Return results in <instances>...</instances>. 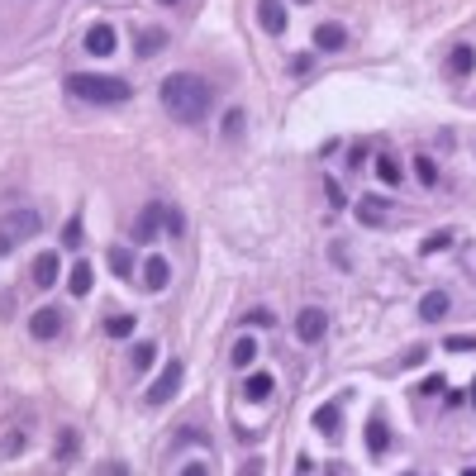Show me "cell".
Listing matches in <instances>:
<instances>
[{"mask_svg": "<svg viewBox=\"0 0 476 476\" xmlns=\"http://www.w3.org/2000/svg\"><path fill=\"white\" fill-rule=\"evenodd\" d=\"M86 53H95V58H110L114 53V29L110 24H91V29H86Z\"/></svg>", "mask_w": 476, "mask_h": 476, "instance_id": "obj_10", "label": "cell"}, {"mask_svg": "<svg viewBox=\"0 0 476 476\" xmlns=\"http://www.w3.org/2000/svg\"><path fill=\"white\" fill-rule=\"evenodd\" d=\"M443 315H448V296H443V291H428L424 301H419V319H428V324H438Z\"/></svg>", "mask_w": 476, "mask_h": 476, "instance_id": "obj_16", "label": "cell"}, {"mask_svg": "<svg viewBox=\"0 0 476 476\" xmlns=\"http://www.w3.org/2000/svg\"><path fill=\"white\" fill-rule=\"evenodd\" d=\"M67 91L77 95V100H91V105H124L129 95V81L119 77H95V72H72L67 77Z\"/></svg>", "mask_w": 476, "mask_h": 476, "instance_id": "obj_2", "label": "cell"}, {"mask_svg": "<svg viewBox=\"0 0 476 476\" xmlns=\"http://www.w3.org/2000/svg\"><path fill=\"white\" fill-rule=\"evenodd\" d=\"M129 362H134V372H148V367L158 362V348H153V343H134V352H129Z\"/></svg>", "mask_w": 476, "mask_h": 476, "instance_id": "obj_21", "label": "cell"}, {"mask_svg": "<svg viewBox=\"0 0 476 476\" xmlns=\"http://www.w3.org/2000/svg\"><path fill=\"white\" fill-rule=\"evenodd\" d=\"M367 448H372L377 458L386 453V448H391V428H386V419H381V414L372 419V424H367Z\"/></svg>", "mask_w": 476, "mask_h": 476, "instance_id": "obj_18", "label": "cell"}, {"mask_svg": "<svg viewBox=\"0 0 476 476\" xmlns=\"http://www.w3.org/2000/svg\"><path fill=\"white\" fill-rule=\"evenodd\" d=\"M162 229H167V234H181V229H186V220H181L176 210H167V215H162Z\"/></svg>", "mask_w": 476, "mask_h": 476, "instance_id": "obj_29", "label": "cell"}, {"mask_svg": "<svg viewBox=\"0 0 476 476\" xmlns=\"http://www.w3.org/2000/svg\"><path fill=\"white\" fill-rule=\"evenodd\" d=\"M162 43H167V33H162V29H143L139 53H143V58H153V53H162Z\"/></svg>", "mask_w": 476, "mask_h": 476, "instance_id": "obj_22", "label": "cell"}, {"mask_svg": "<svg viewBox=\"0 0 476 476\" xmlns=\"http://www.w3.org/2000/svg\"><path fill=\"white\" fill-rule=\"evenodd\" d=\"M229 357H234V367H248V362H253V357H257V343H253V338H238Z\"/></svg>", "mask_w": 476, "mask_h": 476, "instance_id": "obj_24", "label": "cell"}, {"mask_svg": "<svg viewBox=\"0 0 476 476\" xmlns=\"http://www.w3.org/2000/svg\"><path fill=\"white\" fill-rule=\"evenodd\" d=\"M462 476H476V467H467V472H462Z\"/></svg>", "mask_w": 476, "mask_h": 476, "instance_id": "obj_34", "label": "cell"}, {"mask_svg": "<svg viewBox=\"0 0 476 476\" xmlns=\"http://www.w3.org/2000/svg\"><path fill=\"white\" fill-rule=\"evenodd\" d=\"M181 476H210L205 462H190V467H181Z\"/></svg>", "mask_w": 476, "mask_h": 476, "instance_id": "obj_33", "label": "cell"}, {"mask_svg": "<svg viewBox=\"0 0 476 476\" xmlns=\"http://www.w3.org/2000/svg\"><path fill=\"white\" fill-rule=\"evenodd\" d=\"M238 129H243V110H229V119H224V134H229V139H234Z\"/></svg>", "mask_w": 476, "mask_h": 476, "instance_id": "obj_32", "label": "cell"}, {"mask_svg": "<svg viewBox=\"0 0 476 476\" xmlns=\"http://www.w3.org/2000/svg\"><path fill=\"white\" fill-rule=\"evenodd\" d=\"M448 72H453V77H467V72H476V48L458 43L453 53H448Z\"/></svg>", "mask_w": 476, "mask_h": 476, "instance_id": "obj_14", "label": "cell"}, {"mask_svg": "<svg viewBox=\"0 0 476 476\" xmlns=\"http://www.w3.org/2000/svg\"><path fill=\"white\" fill-rule=\"evenodd\" d=\"M162 5H172V0H162Z\"/></svg>", "mask_w": 476, "mask_h": 476, "instance_id": "obj_35", "label": "cell"}, {"mask_svg": "<svg viewBox=\"0 0 476 476\" xmlns=\"http://www.w3.org/2000/svg\"><path fill=\"white\" fill-rule=\"evenodd\" d=\"M63 243H67V248H81V220H77V215L63 224Z\"/></svg>", "mask_w": 476, "mask_h": 476, "instance_id": "obj_28", "label": "cell"}, {"mask_svg": "<svg viewBox=\"0 0 476 476\" xmlns=\"http://www.w3.org/2000/svg\"><path fill=\"white\" fill-rule=\"evenodd\" d=\"M324 329H329V315H324L319 305H310V310H301V315H296V338H301V343H319V338H324Z\"/></svg>", "mask_w": 476, "mask_h": 476, "instance_id": "obj_5", "label": "cell"}, {"mask_svg": "<svg viewBox=\"0 0 476 476\" xmlns=\"http://www.w3.org/2000/svg\"><path fill=\"white\" fill-rule=\"evenodd\" d=\"M453 238H458L453 229H438V234H428L424 243H419V253H424V257H433V253H448V248H453Z\"/></svg>", "mask_w": 476, "mask_h": 476, "instance_id": "obj_20", "label": "cell"}, {"mask_svg": "<svg viewBox=\"0 0 476 476\" xmlns=\"http://www.w3.org/2000/svg\"><path fill=\"white\" fill-rule=\"evenodd\" d=\"M167 281H172L167 257H148V262H143V286H148V291H167Z\"/></svg>", "mask_w": 476, "mask_h": 476, "instance_id": "obj_12", "label": "cell"}, {"mask_svg": "<svg viewBox=\"0 0 476 476\" xmlns=\"http://www.w3.org/2000/svg\"><path fill=\"white\" fill-rule=\"evenodd\" d=\"M158 95H162V110L172 119H181V124H200L210 114V105H215V86L205 77H195V72H172L158 86Z\"/></svg>", "mask_w": 476, "mask_h": 476, "instance_id": "obj_1", "label": "cell"}, {"mask_svg": "<svg viewBox=\"0 0 476 476\" xmlns=\"http://www.w3.org/2000/svg\"><path fill=\"white\" fill-rule=\"evenodd\" d=\"M343 43H348V29H343V24H333L329 19V24H319L315 29V48L319 53H338Z\"/></svg>", "mask_w": 476, "mask_h": 476, "instance_id": "obj_11", "label": "cell"}, {"mask_svg": "<svg viewBox=\"0 0 476 476\" xmlns=\"http://www.w3.org/2000/svg\"><path fill=\"white\" fill-rule=\"evenodd\" d=\"M162 215H167V210H162L158 200H148V205L139 210V220H134V243H153L158 229H162Z\"/></svg>", "mask_w": 476, "mask_h": 476, "instance_id": "obj_6", "label": "cell"}, {"mask_svg": "<svg viewBox=\"0 0 476 476\" xmlns=\"http://www.w3.org/2000/svg\"><path fill=\"white\" fill-rule=\"evenodd\" d=\"M58 276H63L58 253H38L33 257V286H58Z\"/></svg>", "mask_w": 476, "mask_h": 476, "instance_id": "obj_9", "label": "cell"}, {"mask_svg": "<svg viewBox=\"0 0 476 476\" xmlns=\"http://www.w3.org/2000/svg\"><path fill=\"white\" fill-rule=\"evenodd\" d=\"M181 377H186V367H181V362L172 357V362L162 367V377L153 381V386H148V405H167V400L176 396V386H181Z\"/></svg>", "mask_w": 476, "mask_h": 476, "instance_id": "obj_4", "label": "cell"}, {"mask_svg": "<svg viewBox=\"0 0 476 476\" xmlns=\"http://www.w3.org/2000/svg\"><path fill=\"white\" fill-rule=\"evenodd\" d=\"M43 229V215L38 210H10V215H0V253H15L24 238H33Z\"/></svg>", "mask_w": 476, "mask_h": 476, "instance_id": "obj_3", "label": "cell"}, {"mask_svg": "<svg viewBox=\"0 0 476 476\" xmlns=\"http://www.w3.org/2000/svg\"><path fill=\"white\" fill-rule=\"evenodd\" d=\"M29 333H33V338H58V333H63V310H53V305H43V310H33V319H29Z\"/></svg>", "mask_w": 476, "mask_h": 476, "instance_id": "obj_7", "label": "cell"}, {"mask_svg": "<svg viewBox=\"0 0 476 476\" xmlns=\"http://www.w3.org/2000/svg\"><path fill=\"white\" fill-rule=\"evenodd\" d=\"M357 220L377 229V224H386V220H391V215H386V205H381V200H372V195H362V205H357Z\"/></svg>", "mask_w": 476, "mask_h": 476, "instance_id": "obj_19", "label": "cell"}, {"mask_svg": "<svg viewBox=\"0 0 476 476\" xmlns=\"http://www.w3.org/2000/svg\"><path fill=\"white\" fill-rule=\"evenodd\" d=\"M377 176L386 186H400V162L396 158H377Z\"/></svg>", "mask_w": 476, "mask_h": 476, "instance_id": "obj_25", "label": "cell"}, {"mask_svg": "<svg viewBox=\"0 0 476 476\" xmlns=\"http://www.w3.org/2000/svg\"><path fill=\"white\" fill-rule=\"evenodd\" d=\"M110 267H114V276H134V257H129V248H110Z\"/></svg>", "mask_w": 476, "mask_h": 476, "instance_id": "obj_26", "label": "cell"}, {"mask_svg": "<svg viewBox=\"0 0 476 476\" xmlns=\"http://www.w3.org/2000/svg\"><path fill=\"white\" fill-rule=\"evenodd\" d=\"M448 352H476V338H448Z\"/></svg>", "mask_w": 476, "mask_h": 476, "instance_id": "obj_31", "label": "cell"}, {"mask_svg": "<svg viewBox=\"0 0 476 476\" xmlns=\"http://www.w3.org/2000/svg\"><path fill=\"white\" fill-rule=\"evenodd\" d=\"M271 391H276V381H271V377H267V372H253V377L243 381V396L253 400V405H262V400H267V396H271Z\"/></svg>", "mask_w": 476, "mask_h": 476, "instance_id": "obj_15", "label": "cell"}, {"mask_svg": "<svg viewBox=\"0 0 476 476\" xmlns=\"http://www.w3.org/2000/svg\"><path fill=\"white\" fill-rule=\"evenodd\" d=\"M243 319H253L257 329H267V324H271V319H276V315H271V310H262V305H257V310H248V315H243Z\"/></svg>", "mask_w": 476, "mask_h": 476, "instance_id": "obj_30", "label": "cell"}, {"mask_svg": "<svg viewBox=\"0 0 476 476\" xmlns=\"http://www.w3.org/2000/svg\"><path fill=\"white\" fill-rule=\"evenodd\" d=\"M315 428L324 433V438H338V433H343V410H338V405H319L315 410Z\"/></svg>", "mask_w": 476, "mask_h": 476, "instance_id": "obj_13", "label": "cell"}, {"mask_svg": "<svg viewBox=\"0 0 476 476\" xmlns=\"http://www.w3.org/2000/svg\"><path fill=\"white\" fill-rule=\"evenodd\" d=\"M257 24L267 33H286V5L281 0H257Z\"/></svg>", "mask_w": 476, "mask_h": 476, "instance_id": "obj_8", "label": "cell"}, {"mask_svg": "<svg viewBox=\"0 0 476 476\" xmlns=\"http://www.w3.org/2000/svg\"><path fill=\"white\" fill-rule=\"evenodd\" d=\"M91 281H95L91 262H77V267H72V276H67V291H72V296H91Z\"/></svg>", "mask_w": 476, "mask_h": 476, "instance_id": "obj_17", "label": "cell"}, {"mask_svg": "<svg viewBox=\"0 0 476 476\" xmlns=\"http://www.w3.org/2000/svg\"><path fill=\"white\" fill-rule=\"evenodd\" d=\"M405 476H414V472H405Z\"/></svg>", "mask_w": 476, "mask_h": 476, "instance_id": "obj_36", "label": "cell"}, {"mask_svg": "<svg viewBox=\"0 0 476 476\" xmlns=\"http://www.w3.org/2000/svg\"><path fill=\"white\" fill-rule=\"evenodd\" d=\"M105 333H110V338H129V333H134V315H110L105 319Z\"/></svg>", "mask_w": 476, "mask_h": 476, "instance_id": "obj_23", "label": "cell"}, {"mask_svg": "<svg viewBox=\"0 0 476 476\" xmlns=\"http://www.w3.org/2000/svg\"><path fill=\"white\" fill-rule=\"evenodd\" d=\"M414 176H419L424 186H438V167H433V158H414Z\"/></svg>", "mask_w": 476, "mask_h": 476, "instance_id": "obj_27", "label": "cell"}]
</instances>
